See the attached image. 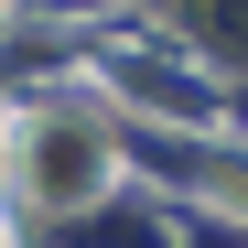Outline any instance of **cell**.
Returning <instances> with one entry per match:
<instances>
[{"mask_svg": "<svg viewBox=\"0 0 248 248\" xmlns=\"http://www.w3.org/2000/svg\"><path fill=\"white\" fill-rule=\"evenodd\" d=\"M87 184H97V140L87 130H44V140H32V194H44V205H76Z\"/></svg>", "mask_w": 248, "mask_h": 248, "instance_id": "1", "label": "cell"}]
</instances>
